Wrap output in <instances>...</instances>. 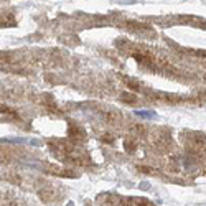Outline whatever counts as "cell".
Segmentation results:
<instances>
[{
    "instance_id": "cell-1",
    "label": "cell",
    "mask_w": 206,
    "mask_h": 206,
    "mask_svg": "<svg viewBox=\"0 0 206 206\" xmlns=\"http://www.w3.org/2000/svg\"><path fill=\"white\" fill-rule=\"evenodd\" d=\"M135 114L140 115V117H147V119H153V117H157L155 112H152V111H135Z\"/></svg>"
}]
</instances>
